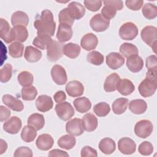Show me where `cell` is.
Returning <instances> with one entry per match:
<instances>
[{"label":"cell","instance_id":"obj_1","mask_svg":"<svg viewBox=\"0 0 157 157\" xmlns=\"http://www.w3.org/2000/svg\"><path fill=\"white\" fill-rule=\"evenodd\" d=\"M34 26L37 29V36H53L55 31L56 23L54 21L52 12L48 9L44 10L40 16L36 19Z\"/></svg>","mask_w":157,"mask_h":157},{"label":"cell","instance_id":"obj_2","mask_svg":"<svg viewBox=\"0 0 157 157\" xmlns=\"http://www.w3.org/2000/svg\"><path fill=\"white\" fill-rule=\"evenodd\" d=\"M140 37L142 40L148 45L151 47L153 52L156 53V39H157V29L153 26H147L144 27L141 33Z\"/></svg>","mask_w":157,"mask_h":157},{"label":"cell","instance_id":"obj_3","mask_svg":"<svg viewBox=\"0 0 157 157\" xmlns=\"http://www.w3.org/2000/svg\"><path fill=\"white\" fill-rule=\"evenodd\" d=\"M64 45L56 40H52L47 48V56L49 61L54 62L63 56Z\"/></svg>","mask_w":157,"mask_h":157},{"label":"cell","instance_id":"obj_4","mask_svg":"<svg viewBox=\"0 0 157 157\" xmlns=\"http://www.w3.org/2000/svg\"><path fill=\"white\" fill-rule=\"evenodd\" d=\"M138 32V28L134 23L126 22L120 28L119 36L123 40H131L136 37Z\"/></svg>","mask_w":157,"mask_h":157},{"label":"cell","instance_id":"obj_5","mask_svg":"<svg viewBox=\"0 0 157 157\" xmlns=\"http://www.w3.org/2000/svg\"><path fill=\"white\" fill-rule=\"evenodd\" d=\"M55 110L58 117L64 121L69 120L75 113L72 105L68 102L64 101L57 104Z\"/></svg>","mask_w":157,"mask_h":157},{"label":"cell","instance_id":"obj_6","mask_svg":"<svg viewBox=\"0 0 157 157\" xmlns=\"http://www.w3.org/2000/svg\"><path fill=\"white\" fill-rule=\"evenodd\" d=\"M153 130L152 123L148 120H142L136 123L134 126L136 135L140 138H147L151 134Z\"/></svg>","mask_w":157,"mask_h":157},{"label":"cell","instance_id":"obj_7","mask_svg":"<svg viewBox=\"0 0 157 157\" xmlns=\"http://www.w3.org/2000/svg\"><path fill=\"white\" fill-rule=\"evenodd\" d=\"M156 81H153L149 78H145L139 84L138 90L142 96L148 98L154 94L156 90Z\"/></svg>","mask_w":157,"mask_h":157},{"label":"cell","instance_id":"obj_8","mask_svg":"<svg viewBox=\"0 0 157 157\" xmlns=\"http://www.w3.org/2000/svg\"><path fill=\"white\" fill-rule=\"evenodd\" d=\"M91 28L96 32H102L108 29L110 25V21L104 18L102 14L94 15L90 21Z\"/></svg>","mask_w":157,"mask_h":157},{"label":"cell","instance_id":"obj_9","mask_svg":"<svg viewBox=\"0 0 157 157\" xmlns=\"http://www.w3.org/2000/svg\"><path fill=\"white\" fill-rule=\"evenodd\" d=\"M66 132L74 136H78L84 132V128L82 120L80 118H73L69 120L66 124Z\"/></svg>","mask_w":157,"mask_h":157},{"label":"cell","instance_id":"obj_10","mask_svg":"<svg viewBox=\"0 0 157 157\" xmlns=\"http://www.w3.org/2000/svg\"><path fill=\"white\" fill-rule=\"evenodd\" d=\"M51 75L53 80L57 85H64L67 81L66 70L61 65L55 64L52 67L51 69Z\"/></svg>","mask_w":157,"mask_h":157},{"label":"cell","instance_id":"obj_11","mask_svg":"<svg viewBox=\"0 0 157 157\" xmlns=\"http://www.w3.org/2000/svg\"><path fill=\"white\" fill-rule=\"evenodd\" d=\"M118 148L123 154L131 155L136 151V144L132 139L129 137H123L118 140Z\"/></svg>","mask_w":157,"mask_h":157},{"label":"cell","instance_id":"obj_12","mask_svg":"<svg viewBox=\"0 0 157 157\" xmlns=\"http://www.w3.org/2000/svg\"><path fill=\"white\" fill-rule=\"evenodd\" d=\"M22 122L18 117H12L3 124V129L7 133L11 134H17L21 129Z\"/></svg>","mask_w":157,"mask_h":157},{"label":"cell","instance_id":"obj_13","mask_svg":"<svg viewBox=\"0 0 157 157\" xmlns=\"http://www.w3.org/2000/svg\"><path fill=\"white\" fill-rule=\"evenodd\" d=\"M106 64L112 69L115 70L121 67L124 64V58L120 53L111 52L106 56Z\"/></svg>","mask_w":157,"mask_h":157},{"label":"cell","instance_id":"obj_14","mask_svg":"<svg viewBox=\"0 0 157 157\" xmlns=\"http://www.w3.org/2000/svg\"><path fill=\"white\" fill-rule=\"evenodd\" d=\"M66 91L67 94L73 98L78 97L83 94L84 86L81 82L78 80L69 82L66 86Z\"/></svg>","mask_w":157,"mask_h":157},{"label":"cell","instance_id":"obj_15","mask_svg":"<svg viewBox=\"0 0 157 157\" xmlns=\"http://www.w3.org/2000/svg\"><path fill=\"white\" fill-rule=\"evenodd\" d=\"M12 29L6 20L0 19V37L6 43L9 44L14 40Z\"/></svg>","mask_w":157,"mask_h":157},{"label":"cell","instance_id":"obj_16","mask_svg":"<svg viewBox=\"0 0 157 157\" xmlns=\"http://www.w3.org/2000/svg\"><path fill=\"white\" fill-rule=\"evenodd\" d=\"M53 102L52 98L49 96L40 95L36 101L37 109L41 112H46L53 108Z\"/></svg>","mask_w":157,"mask_h":157},{"label":"cell","instance_id":"obj_17","mask_svg":"<svg viewBox=\"0 0 157 157\" xmlns=\"http://www.w3.org/2000/svg\"><path fill=\"white\" fill-rule=\"evenodd\" d=\"M2 101L5 105L13 111L21 112L24 109L21 101L10 94H4L2 98Z\"/></svg>","mask_w":157,"mask_h":157},{"label":"cell","instance_id":"obj_18","mask_svg":"<svg viewBox=\"0 0 157 157\" xmlns=\"http://www.w3.org/2000/svg\"><path fill=\"white\" fill-rule=\"evenodd\" d=\"M73 32L71 26L67 24L59 25L56 33V38L59 42L63 43L69 40L72 37Z\"/></svg>","mask_w":157,"mask_h":157},{"label":"cell","instance_id":"obj_19","mask_svg":"<svg viewBox=\"0 0 157 157\" xmlns=\"http://www.w3.org/2000/svg\"><path fill=\"white\" fill-rule=\"evenodd\" d=\"M98 44V39L96 35L90 33L85 34L80 41L81 47L86 51L96 48Z\"/></svg>","mask_w":157,"mask_h":157},{"label":"cell","instance_id":"obj_20","mask_svg":"<svg viewBox=\"0 0 157 157\" xmlns=\"http://www.w3.org/2000/svg\"><path fill=\"white\" fill-rule=\"evenodd\" d=\"M54 144V140L52 136L48 134H42L37 137L36 144L37 147L43 151H47L50 149Z\"/></svg>","mask_w":157,"mask_h":157},{"label":"cell","instance_id":"obj_21","mask_svg":"<svg viewBox=\"0 0 157 157\" xmlns=\"http://www.w3.org/2000/svg\"><path fill=\"white\" fill-rule=\"evenodd\" d=\"M116 89L122 95L128 96L131 94L135 90L132 82L127 78L120 79L116 86Z\"/></svg>","mask_w":157,"mask_h":157},{"label":"cell","instance_id":"obj_22","mask_svg":"<svg viewBox=\"0 0 157 157\" xmlns=\"http://www.w3.org/2000/svg\"><path fill=\"white\" fill-rule=\"evenodd\" d=\"M126 66L130 71L138 72L142 70L144 66V61L138 55H132L127 58Z\"/></svg>","mask_w":157,"mask_h":157},{"label":"cell","instance_id":"obj_23","mask_svg":"<svg viewBox=\"0 0 157 157\" xmlns=\"http://www.w3.org/2000/svg\"><path fill=\"white\" fill-rule=\"evenodd\" d=\"M82 122L84 129L87 132L93 131L98 127V119L91 113H86L82 118Z\"/></svg>","mask_w":157,"mask_h":157},{"label":"cell","instance_id":"obj_24","mask_svg":"<svg viewBox=\"0 0 157 157\" xmlns=\"http://www.w3.org/2000/svg\"><path fill=\"white\" fill-rule=\"evenodd\" d=\"M29 22L28 15L23 11H16L11 17V23L14 26H27Z\"/></svg>","mask_w":157,"mask_h":157},{"label":"cell","instance_id":"obj_25","mask_svg":"<svg viewBox=\"0 0 157 157\" xmlns=\"http://www.w3.org/2000/svg\"><path fill=\"white\" fill-rule=\"evenodd\" d=\"M67 8L70 10L75 20H80L85 13V9L82 4L76 1H72L67 5Z\"/></svg>","mask_w":157,"mask_h":157},{"label":"cell","instance_id":"obj_26","mask_svg":"<svg viewBox=\"0 0 157 157\" xmlns=\"http://www.w3.org/2000/svg\"><path fill=\"white\" fill-rule=\"evenodd\" d=\"M42 52L33 46H27L25 48L24 56L26 61L30 63H35L42 58Z\"/></svg>","mask_w":157,"mask_h":157},{"label":"cell","instance_id":"obj_27","mask_svg":"<svg viewBox=\"0 0 157 157\" xmlns=\"http://www.w3.org/2000/svg\"><path fill=\"white\" fill-rule=\"evenodd\" d=\"M99 148L105 155L112 154L116 148L115 142L109 137L104 138L99 143Z\"/></svg>","mask_w":157,"mask_h":157},{"label":"cell","instance_id":"obj_28","mask_svg":"<svg viewBox=\"0 0 157 157\" xmlns=\"http://www.w3.org/2000/svg\"><path fill=\"white\" fill-rule=\"evenodd\" d=\"M129 109L134 114H142L147 110V104L143 99H134L130 101Z\"/></svg>","mask_w":157,"mask_h":157},{"label":"cell","instance_id":"obj_29","mask_svg":"<svg viewBox=\"0 0 157 157\" xmlns=\"http://www.w3.org/2000/svg\"><path fill=\"white\" fill-rule=\"evenodd\" d=\"M76 110L80 113H85L90 110L91 102L90 100L86 97L76 98L73 102Z\"/></svg>","mask_w":157,"mask_h":157},{"label":"cell","instance_id":"obj_30","mask_svg":"<svg viewBox=\"0 0 157 157\" xmlns=\"http://www.w3.org/2000/svg\"><path fill=\"white\" fill-rule=\"evenodd\" d=\"M80 47L74 43L69 42L64 45L63 52L64 55L71 59L76 58L80 53Z\"/></svg>","mask_w":157,"mask_h":157},{"label":"cell","instance_id":"obj_31","mask_svg":"<svg viewBox=\"0 0 157 157\" xmlns=\"http://www.w3.org/2000/svg\"><path fill=\"white\" fill-rule=\"evenodd\" d=\"M120 77L117 73H112L108 75L104 83V89L106 92L115 91L118 82L120 80Z\"/></svg>","mask_w":157,"mask_h":157},{"label":"cell","instance_id":"obj_32","mask_svg":"<svg viewBox=\"0 0 157 157\" xmlns=\"http://www.w3.org/2000/svg\"><path fill=\"white\" fill-rule=\"evenodd\" d=\"M28 124L33 126L37 131H39L44 126L45 118L43 115L34 113L28 117Z\"/></svg>","mask_w":157,"mask_h":157},{"label":"cell","instance_id":"obj_33","mask_svg":"<svg viewBox=\"0 0 157 157\" xmlns=\"http://www.w3.org/2000/svg\"><path fill=\"white\" fill-rule=\"evenodd\" d=\"M12 33L14 40L23 42L28 37V32L26 28L24 26H14L12 28Z\"/></svg>","mask_w":157,"mask_h":157},{"label":"cell","instance_id":"obj_34","mask_svg":"<svg viewBox=\"0 0 157 157\" xmlns=\"http://www.w3.org/2000/svg\"><path fill=\"white\" fill-rule=\"evenodd\" d=\"M37 136V130L31 125L25 126L21 132V139L27 143L33 142Z\"/></svg>","mask_w":157,"mask_h":157},{"label":"cell","instance_id":"obj_35","mask_svg":"<svg viewBox=\"0 0 157 157\" xmlns=\"http://www.w3.org/2000/svg\"><path fill=\"white\" fill-rule=\"evenodd\" d=\"M76 144L75 138L71 134H66L61 136L58 140V145L65 150H70Z\"/></svg>","mask_w":157,"mask_h":157},{"label":"cell","instance_id":"obj_36","mask_svg":"<svg viewBox=\"0 0 157 157\" xmlns=\"http://www.w3.org/2000/svg\"><path fill=\"white\" fill-rule=\"evenodd\" d=\"M128 99L124 98H120L114 101L112 103V110L114 113L120 115L123 113L128 107Z\"/></svg>","mask_w":157,"mask_h":157},{"label":"cell","instance_id":"obj_37","mask_svg":"<svg viewBox=\"0 0 157 157\" xmlns=\"http://www.w3.org/2000/svg\"><path fill=\"white\" fill-rule=\"evenodd\" d=\"M18 82L23 87H28L32 85L34 81L33 75L26 71L20 72L17 77Z\"/></svg>","mask_w":157,"mask_h":157},{"label":"cell","instance_id":"obj_38","mask_svg":"<svg viewBox=\"0 0 157 157\" xmlns=\"http://www.w3.org/2000/svg\"><path fill=\"white\" fill-rule=\"evenodd\" d=\"M120 52L126 58H128L132 55H138L139 53L138 48L136 45L128 42H124L120 45Z\"/></svg>","mask_w":157,"mask_h":157},{"label":"cell","instance_id":"obj_39","mask_svg":"<svg viewBox=\"0 0 157 157\" xmlns=\"http://www.w3.org/2000/svg\"><path fill=\"white\" fill-rule=\"evenodd\" d=\"M24 50L23 45L19 42H14L9 45V53L14 58H21Z\"/></svg>","mask_w":157,"mask_h":157},{"label":"cell","instance_id":"obj_40","mask_svg":"<svg viewBox=\"0 0 157 157\" xmlns=\"http://www.w3.org/2000/svg\"><path fill=\"white\" fill-rule=\"evenodd\" d=\"M52 40V39L48 36H37L34 39L33 44L41 50H45Z\"/></svg>","mask_w":157,"mask_h":157},{"label":"cell","instance_id":"obj_41","mask_svg":"<svg viewBox=\"0 0 157 157\" xmlns=\"http://www.w3.org/2000/svg\"><path fill=\"white\" fill-rule=\"evenodd\" d=\"M58 18L60 23L67 24L71 26L73 25L75 20V19L74 18L73 16L72 15L70 10L67 7L62 9L59 12Z\"/></svg>","mask_w":157,"mask_h":157},{"label":"cell","instance_id":"obj_42","mask_svg":"<svg viewBox=\"0 0 157 157\" xmlns=\"http://www.w3.org/2000/svg\"><path fill=\"white\" fill-rule=\"evenodd\" d=\"M143 15L148 20H152L157 16V7L151 3H146L142 10Z\"/></svg>","mask_w":157,"mask_h":157},{"label":"cell","instance_id":"obj_43","mask_svg":"<svg viewBox=\"0 0 157 157\" xmlns=\"http://www.w3.org/2000/svg\"><path fill=\"white\" fill-rule=\"evenodd\" d=\"M103 2L104 4V6L101 10V14L107 20H110L115 16L117 10L107 1H104Z\"/></svg>","mask_w":157,"mask_h":157},{"label":"cell","instance_id":"obj_44","mask_svg":"<svg viewBox=\"0 0 157 157\" xmlns=\"http://www.w3.org/2000/svg\"><path fill=\"white\" fill-rule=\"evenodd\" d=\"M21 98L25 101H33L34 100L37 94V90L34 86L28 87H23L21 91Z\"/></svg>","mask_w":157,"mask_h":157},{"label":"cell","instance_id":"obj_45","mask_svg":"<svg viewBox=\"0 0 157 157\" xmlns=\"http://www.w3.org/2000/svg\"><path fill=\"white\" fill-rule=\"evenodd\" d=\"M93 111L95 114L99 117H105L109 113L110 111V107L109 104L105 102H101L94 106Z\"/></svg>","mask_w":157,"mask_h":157},{"label":"cell","instance_id":"obj_46","mask_svg":"<svg viewBox=\"0 0 157 157\" xmlns=\"http://www.w3.org/2000/svg\"><path fill=\"white\" fill-rule=\"evenodd\" d=\"M87 61L96 66H99L104 62V56L98 51H92L86 56Z\"/></svg>","mask_w":157,"mask_h":157},{"label":"cell","instance_id":"obj_47","mask_svg":"<svg viewBox=\"0 0 157 157\" xmlns=\"http://www.w3.org/2000/svg\"><path fill=\"white\" fill-rule=\"evenodd\" d=\"M12 75V66L9 63L5 65L1 69L0 71V81L2 83H6L10 80Z\"/></svg>","mask_w":157,"mask_h":157},{"label":"cell","instance_id":"obj_48","mask_svg":"<svg viewBox=\"0 0 157 157\" xmlns=\"http://www.w3.org/2000/svg\"><path fill=\"white\" fill-rule=\"evenodd\" d=\"M138 151L140 155L148 156L153 153V146L151 142L148 141H144L139 145Z\"/></svg>","mask_w":157,"mask_h":157},{"label":"cell","instance_id":"obj_49","mask_svg":"<svg viewBox=\"0 0 157 157\" xmlns=\"http://www.w3.org/2000/svg\"><path fill=\"white\" fill-rule=\"evenodd\" d=\"M84 5L87 9L91 12L98 11L101 7L102 1H90L85 0L84 1Z\"/></svg>","mask_w":157,"mask_h":157},{"label":"cell","instance_id":"obj_50","mask_svg":"<svg viewBox=\"0 0 157 157\" xmlns=\"http://www.w3.org/2000/svg\"><path fill=\"white\" fill-rule=\"evenodd\" d=\"M32 150L27 147H21L16 149L14 152L13 156L15 157L18 156H26V157H32L33 156Z\"/></svg>","mask_w":157,"mask_h":157},{"label":"cell","instance_id":"obj_51","mask_svg":"<svg viewBox=\"0 0 157 157\" xmlns=\"http://www.w3.org/2000/svg\"><path fill=\"white\" fill-rule=\"evenodd\" d=\"M126 6L129 9L136 11L140 9L142 7L144 1L143 0H138V1H126L125 2Z\"/></svg>","mask_w":157,"mask_h":157},{"label":"cell","instance_id":"obj_52","mask_svg":"<svg viewBox=\"0 0 157 157\" xmlns=\"http://www.w3.org/2000/svg\"><path fill=\"white\" fill-rule=\"evenodd\" d=\"M80 155L82 157H87V156L96 157L98 156V153L95 149L91 148L90 146H85L81 150Z\"/></svg>","mask_w":157,"mask_h":157},{"label":"cell","instance_id":"obj_53","mask_svg":"<svg viewBox=\"0 0 157 157\" xmlns=\"http://www.w3.org/2000/svg\"><path fill=\"white\" fill-rule=\"evenodd\" d=\"M146 67L148 69L157 68V58L156 55H151L147 58Z\"/></svg>","mask_w":157,"mask_h":157},{"label":"cell","instance_id":"obj_54","mask_svg":"<svg viewBox=\"0 0 157 157\" xmlns=\"http://www.w3.org/2000/svg\"><path fill=\"white\" fill-rule=\"evenodd\" d=\"M0 119L1 122L7 120L10 116L11 112L10 110L4 105L0 106Z\"/></svg>","mask_w":157,"mask_h":157},{"label":"cell","instance_id":"obj_55","mask_svg":"<svg viewBox=\"0 0 157 157\" xmlns=\"http://www.w3.org/2000/svg\"><path fill=\"white\" fill-rule=\"evenodd\" d=\"M54 100L57 103L64 102L66 99V95L63 91H58L53 95Z\"/></svg>","mask_w":157,"mask_h":157},{"label":"cell","instance_id":"obj_56","mask_svg":"<svg viewBox=\"0 0 157 157\" xmlns=\"http://www.w3.org/2000/svg\"><path fill=\"white\" fill-rule=\"evenodd\" d=\"M48 156H69V154L64 151L59 150V149H54L51 150L48 153Z\"/></svg>","mask_w":157,"mask_h":157},{"label":"cell","instance_id":"obj_57","mask_svg":"<svg viewBox=\"0 0 157 157\" xmlns=\"http://www.w3.org/2000/svg\"><path fill=\"white\" fill-rule=\"evenodd\" d=\"M156 72H157V68L148 69V71L146 73L145 78H149L153 81H156Z\"/></svg>","mask_w":157,"mask_h":157},{"label":"cell","instance_id":"obj_58","mask_svg":"<svg viewBox=\"0 0 157 157\" xmlns=\"http://www.w3.org/2000/svg\"><path fill=\"white\" fill-rule=\"evenodd\" d=\"M7 148V144L6 142L3 140L2 139H1V148H0L1 152H0V154L1 155L3 153H4L6 151Z\"/></svg>","mask_w":157,"mask_h":157}]
</instances>
